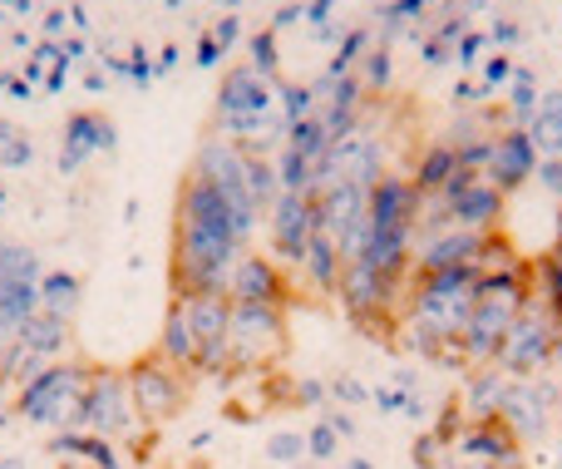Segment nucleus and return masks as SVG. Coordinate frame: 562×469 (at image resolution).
<instances>
[{
  "label": "nucleus",
  "instance_id": "obj_17",
  "mask_svg": "<svg viewBox=\"0 0 562 469\" xmlns=\"http://www.w3.org/2000/svg\"><path fill=\"white\" fill-rule=\"evenodd\" d=\"M524 134L543 158H562V94H543V104L533 109V124Z\"/></svg>",
  "mask_w": 562,
  "mask_h": 469
},
{
  "label": "nucleus",
  "instance_id": "obj_15",
  "mask_svg": "<svg viewBox=\"0 0 562 469\" xmlns=\"http://www.w3.org/2000/svg\"><path fill=\"white\" fill-rule=\"evenodd\" d=\"M79 302H85L79 277H69V272H45V277H40V316L69 326V322H75V312H79Z\"/></svg>",
  "mask_w": 562,
  "mask_h": 469
},
{
  "label": "nucleus",
  "instance_id": "obj_9",
  "mask_svg": "<svg viewBox=\"0 0 562 469\" xmlns=\"http://www.w3.org/2000/svg\"><path fill=\"white\" fill-rule=\"evenodd\" d=\"M454 455H464V465H488V469H524V445L504 421H474L454 440Z\"/></svg>",
  "mask_w": 562,
  "mask_h": 469
},
{
  "label": "nucleus",
  "instance_id": "obj_19",
  "mask_svg": "<svg viewBox=\"0 0 562 469\" xmlns=\"http://www.w3.org/2000/svg\"><path fill=\"white\" fill-rule=\"evenodd\" d=\"M454 174H459L454 148H429V154L419 158V168H415V188L419 193H445V188L454 183Z\"/></svg>",
  "mask_w": 562,
  "mask_h": 469
},
{
  "label": "nucleus",
  "instance_id": "obj_30",
  "mask_svg": "<svg viewBox=\"0 0 562 469\" xmlns=\"http://www.w3.org/2000/svg\"><path fill=\"white\" fill-rule=\"evenodd\" d=\"M286 469H311V465H286Z\"/></svg>",
  "mask_w": 562,
  "mask_h": 469
},
{
  "label": "nucleus",
  "instance_id": "obj_21",
  "mask_svg": "<svg viewBox=\"0 0 562 469\" xmlns=\"http://www.w3.org/2000/svg\"><path fill=\"white\" fill-rule=\"evenodd\" d=\"M336 445H340V435H336V425H330V421H321V425H311V431H306V455H311V460H330V455H336Z\"/></svg>",
  "mask_w": 562,
  "mask_h": 469
},
{
  "label": "nucleus",
  "instance_id": "obj_7",
  "mask_svg": "<svg viewBox=\"0 0 562 469\" xmlns=\"http://www.w3.org/2000/svg\"><path fill=\"white\" fill-rule=\"evenodd\" d=\"M316 237V193H281L272 203V247L281 263L296 267Z\"/></svg>",
  "mask_w": 562,
  "mask_h": 469
},
{
  "label": "nucleus",
  "instance_id": "obj_13",
  "mask_svg": "<svg viewBox=\"0 0 562 469\" xmlns=\"http://www.w3.org/2000/svg\"><path fill=\"white\" fill-rule=\"evenodd\" d=\"M49 455H55L59 465L124 469V465H119V450H114V440H99V435H89V431H59V435H49Z\"/></svg>",
  "mask_w": 562,
  "mask_h": 469
},
{
  "label": "nucleus",
  "instance_id": "obj_29",
  "mask_svg": "<svg viewBox=\"0 0 562 469\" xmlns=\"http://www.w3.org/2000/svg\"><path fill=\"white\" fill-rule=\"evenodd\" d=\"M0 401H5V381H0Z\"/></svg>",
  "mask_w": 562,
  "mask_h": 469
},
{
  "label": "nucleus",
  "instance_id": "obj_6",
  "mask_svg": "<svg viewBox=\"0 0 562 469\" xmlns=\"http://www.w3.org/2000/svg\"><path fill=\"white\" fill-rule=\"evenodd\" d=\"M558 405H562V391L553 381H508L504 405H498V421L518 435V445L543 440V435L553 431Z\"/></svg>",
  "mask_w": 562,
  "mask_h": 469
},
{
  "label": "nucleus",
  "instance_id": "obj_20",
  "mask_svg": "<svg viewBox=\"0 0 562 469\" xmlns=\"http://www.w3.org/2000/svg\"><path fill=\"white\" fill-rule=\"evenodd\" d=\"M267 460H277L281 469H286V465H301V460H306V435L277 431L272 440H267Z\"/></svg>",
  "mask_w": 562,
  "mask_h": 469
},
{
  "label": "nucleus",
  "instance_id": "obj_3",
  "mask_svg": "<svg viewBox=\"0 0 562 469\" xmlns=\"http://www.w3.org/2000/svg\"><path fill=\"white\" fill-rule=\"evenodd\" d=\"M286 346V322L281 306H252V302H233V326H227V351H233V376L262 371L272 356H281Z\"/></svg>",
  "mask_w": 562,
  "mask_h": 469
},
{
  "label": "nucleus",
  "instance_id": "obj_31",
  "mask_svg": "<svg viewBox=\"0 0 562 469\" xmlns=\"http://www.w3.org/2000/svg\"><path fill=\"white\" fill-rule=\"evenodd\" d=\"M134 469H144V465H134Z\"/></svg>",
  "mask_w": 562,
  "mask_h": 469
},
{
  "label": "nucleus",
  "instance_id": "obj_2",
  "mask_svg": "<svg viewBox=\"0 0 562 469\" xmlns=\"http://www.w3.org/2000/svg\"><path fill=\"white\" fill-rule=\"evenodd\" d=\"M553 336H558V316L553 306H538V297H528L524 312H518L514 332L504 336V346H498V371L514 376V381H528V376H538L548 361H553Z\"/></svg>",
  "mask_w": 562,
  "mask_h": 469
},
{
  "label": "nucleus",
  "instance_id": "obj_1",
  "mask_svg": "<svg viewBox=\"0 0 562 469\" xmlns=\"http://www.w3.org/2000/svg\"><path fill=\"white\" fill-rule=\"evenodd\" d=\"M89 376H94V366H79V361L45 366L35 381H25L15 391V415L30 421V425H40V431H55V435L79 431V421H85Z\"/></svg>",
  "mask_w": 562,
  "mask_h": 469
},
{
  "label": "nucleus",
  "instance_id": "obj_10",
  "mask_svg": "<svg viewBox=\"0 0 562 469\" xmlns=\"http://www.w3.org/2000/svg\"><path fill=\"white\" fill-rule=\"evenodd\" d=\"M233 302H252V306H286V272L267 257H243L233 267V282H227Z\"/></svg>",
  "mask_w": 562,
  "mask_h": 469
},
{
  "label": "nucleus",
  "instance_id": "obj_5",
  "mask_svg": "<svg viewBox=\"0 0 562 469\" xmlns=\"http://www.w3.org/2000/svg\"><path fill=\"white\" fill-rule=\"evenodd\" d=\"M128 391H134V411L144 425H168L188 405V371H178L164 356H144L128 366Z\"/></svg>",
  "mask_w": 562,
  "mask_h": 469
},
{
  "label": "nucleus",
  "instance_id": "obj_27",
  "mask_svg": "<svg viewBox=\"0 0 562 469\" xmlns=\"http://www.w3.org/2000/svg\"><path fill=\"white\" fill-rule=\"evenodd\" d=\"M59 469H89V465H59Z\"/></svg>",
  "mask_w": 562,
  "mask_h": 469
},
{
  "label": "nucleus",
  "instance_id": "obj_4",
  "mask_svg": "<svg viewBox=\"0 0 562 469\" xmlns=\"http://www.w3.org/2000/svg\"><path fill=\"white\" fill-rule=\"evenodd\" d=\"M138 411H134V391H128V376L124 371H109V366H94L89 376V391H85V421L79 431L99 435V440H119V435H138Z\"/></svg>",
  "mask_w": 562,
  "mask_h": 469
},
{
  "label": "nucleus",
  "instance_id": "obj_16",
  "mask_svg": "<svg viewBox=\"0 0 562 469\" xmlns=\"http://www.w3.org/2000/svg\"><path fill=\"white\" fill-rule=\"evenodd\" d=\"M301 272H306V282L316 287V292H336L340 287V253H336V243H330L326 233H316L311 237V247H306V257H301Z\"/></svg>",
  "mask_w": 562,
  "mask_h": 469
},
{
  "label": "nucleus",
  "instance_id": "obj_25",
  "mask_svg": "<svg viewBox=\"0 0 562 469\" xmlns=\"http://www.w3.org/2000/svg\"><path fill=\"white\" fill-rule=\"evenodd\" d=\"M0 469H25V460H0Z\"/></svg>",
  "mask_w": 562,
  "mask_h": 469
},
{
  "label": "nucleus",
  "instance_id": "obj_11",
  "mask_svg": "<svg viewBox=\"0 0 562 469\" xmlns=\"http://www.w3.org/2000/svg\"><path fill=\"white\" fill-rule=\"evenodd\" d=\"M488 183L498 188V193H518V188L528 183V178L538 174V148L528 144L524 129H514V134H504L494 144V154H488Z\"/></svg>",
  "mask_w": 562,
  "mask_h": 469
},
{
  "label": "nucleus",
  "instance_id": "obj_26",
  "mask_svg": "<svg viewBox=\"0 0 562 469\" xmlns=\"http://www.w3.org/2000/svg\"><path fill=\"white\" fill-rule=\"evenodd\" d=\"M350 469H375V465H370V460H350Z\"/></svg>",
  "mask_w": 562,
  "mask_h": 469
},
{
  "label": "nucleus",
  "instance_id": "obj_18",
  "mask_svg": "<svg viewBox=\"0 0 562 469\" xmlns=\"http://www.w3.org/2000/svg\"><path fill=\"white\" fill-rule=\"evenodd\" d=\"M20 346L35 351L40 361H59V351L69 346V326H59V322H49V316L35 312L25 326H20Z\"/></svg>",
  "mask_w": 562,
  "mask_h": 469
},
{
  "label": "nucleus",
  "instance_id": "obj_14",
  "mask_svg": "<svg viewBox=\"0 0 562 469\" xmlns=\"http://www.w3.org/2000/svg\"><path fill=\"white\" fill-rule=\"evenodd\" d=\"M198 351H203V342H198V332H193V322H188L183 302L173 297V306H168V316H164V336H158V356H164V361H173L178 371L193 376Z\"/></svg>",
  "mask_w": 562,
  "mask_h": 469
},
{
  "label": "nucleus",
  "instance_id": "obj_24",
  "mask_svg": "<svg viewBox=\"0 0 562 469\" xmlns=\"http://www.w3.org/2000/svg\"><path fill=\"white\" fill-rule=\"evenodd\" d=\"M553 361H562V322H558V336H553Z\"/></svg>",
  "mask_w": 562,
  "mask_h": 469
},
{
  "label": "nucleus",
  "instance_id": "obj_22",
  "mask_svg": "<svg viewBox=\"0 0 562 469\" xmlns=\"http://www.w3.org/2000/svg\"><path fill=\"white\" fill-rule=\"evenodd\" d=\"M326 401V386L321 381H296L291 386V405H321Z\"/></svg>",
  "mask_w": 562,
  "mask_h": 469
},
{
  "label": "nucleus",
  "instance_id": "obj_28",
  "mask_svg": "<svg viewBox=\"0 0 562 469\" xmlns=\"http://www.w3.org/2000/svg\"><path fill=\"white\" fill-rule=\"evenodd\" d=\"M188 469H213V465H188Z\"/></svg>",
  "mask_w": 562,
  "mask_h": 469
},
{
  "label": "nucleus",
  "instance_id": "obj_12",
  "mask_svg": "<svg viewBox=\"0 0 562 469\" xmlns=\"http://www.w3.org/2000/svg\"><path fill=\"white\" fill-rule=\"evenodd\" d=\"M114 148V124L109 119H99V114H75L65 124V148H59V168L65 174H75L85 158H94V154H109Z\"/></svg>",
  "mask_w": 562,
  "mask_h": 469
},
{
  "label": "nucleus",
  "instance_id": "obj_8",
  "mask_svg": "<svg viewBox=\"0 0 562 469\" xmlns=\"http://www.w3.org/2000/svg\"><path fill=\"white\" fill-rule=\"evenodd\" d=\"M445 208H449V223L459 227H474V233H488V227L498 223V213H504V198L488 178H469V174H454V183L445 188Z\"/></svg>",
  "mask_w": 562,
  "mask_h": 469
},
{
  "label": "nucleus",
  "instance_id": "obj_23",
  "mask_svg": "<svg viewBox=\"0 0 562 469\" xmlns=\"http://www.w3.org/2000/svg\"><path fill=\"white\" fill-rule=\"evenodd\" d=\"M330 395H336V401H346V405H360V401H366V386L350 381V376H340V381L330 386Z\"/></svg>",
  "mask_w": 562,
  "mask_h": 469
}]
</instances>
